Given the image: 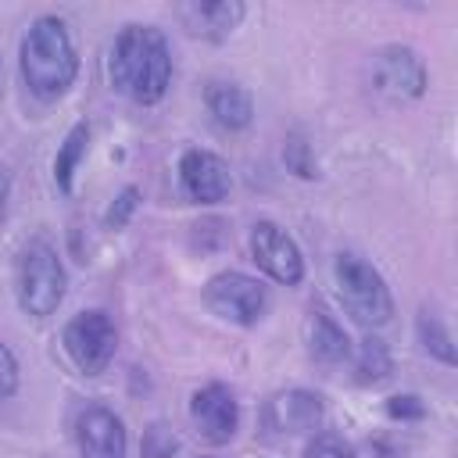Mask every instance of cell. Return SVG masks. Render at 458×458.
Here are the masks:
<instances>
[{
	"label": "cell",
	"mask_w": 458,
	"mask_h": 458,
	"mask_svg": "<svg viewBox=\"0 0 458 458\" xmlns=\"http://www.w3.org/2000/svg\"><path fill=\"white\" fill-rule=\"evenodd\" d=\"M111 82L136 104H157L172 82V50L161 29L125 25L111 47Z\"/></svg>",
	"instance_id": "1"
},
{
	"label": "cell",
	"mask_w": 458,
	"mask_h": 458,
	"mask_svg": "<svg viewBox=\"0 0 458 458\" xmlns=\"http://www.w3.org/2000/svg\"><path fill=\"white\" fill-rule=\"evenodd\" d=\"M21 79L25 86L39 97V100H57L68 93V86L79 75V57L72 47V36L64 29L61 18L43 14L29 25L25 39H21Z\"/></svg>",
	"instance_id": "2"
},
{
	"label": "cell",
	"mask_w": 458,
	"mask_h": 458,
	"mask_svg": "<svg viewBox=\"0 0 458 458\" xmlns=\"http://www.w3.org/2000/svg\"><path fill=\"white\" fill-rule=\"evenodd\" d=\"M64 286H68V276H64V265L54 243L43 236H32L18 250V261H14V293H18L21 311L32 318L54 315L57 304L64 301Z\"/></svg>",
	"instance_id": "3"
},
{
	"label": "cell",
	"mask_w": 458,
	"mask_h": 458,
	"mask_svg": "<svg viewBox=\"0 0 458 458\" xmlns=\"http://www.w3.org/2000/svg\"><path fill=\"white\" fill-rule=\"evenodd\" d=\"M333 276H336V290H340V301L347 308V315L361 326H386L390 315H394V297L386 290V279L358 254L344 250L336 254V265H333Z\"/></svg>",
	"instance_id": "4"
},
{
	"label": "cell",
	"mask_w": 458,
	"mask_h": 458,
	"mask_svg": "<svg viewBox=\"0 0 458 458\" xmlns=\"http://www.w3.org/2000/svg\"><path fill=\"white\" fill-rule=\"evenodd\" d=\"M61 344H64V351H68V358L75 361L79 372L100 376V372L111 365V358H114L118 329H114V322H111L107 311H97V308H93V311H79V315L64 326Z\"/></svg>",
	"instance_id": "5"
},
{
	"label": "cell",
	"mask_w": 458,
	"mask_h": 458,
	"mask_svg": "<svg viewBox=\"0 0 458 458\" xmlns=\"http://www.w3.org/2000/svg\"><path fill=\"white\" fill-rule=\"evenodd\" d=\"M204 304L233 326H254L268 308V293L247 272H218L204 286Z\"/></svg>",
	"instance_id": "6"
},
{
	"label": "cell",
	"mask_w": 458,
	"mask_h": 458,
	"mask_svg": "<svg viewBox=\"0 0 458 458\" xmlns=\"http://www.w3.org/2000/svg\"><path fill=\"white\" fill-rule=\"evenodd\" d=\"M250 258L258 261V268L268 279H276L283 286H297L304 279L301 247L276 222H254V229H250Z\"/></svg>",
	"instance_id": "7"
},
{
	"label": "cell",
	"mask_w": 458,
	"mask_h": 458,
	"mask_svg": "<svg viewBox=\"0 0 458 458\" xmlns=\"http://www.w3.org/2000/svg\"><path fill=\"white\" fill-rule=\"evenodd\" d=\"M372 89L390 100H415L426 89V64L411 47H383L372 57Z\"/></svg>",
	"instance_id": "8"
},
{
	"label": "cell",
	"mask_w": 458,
	"mask_h": 458,
	"mask_svg": "<svg viewBox=\"0 0 458 458\" xmlns=\"http://www.w3.org/2000/svg\"><path fill=\"white\" fill-rule=\"evenodd\" d=\"M190 419L208 444H229L240 426L236 394L222 383H208L190 397Z\"/></svg>",
	"instance_id": "9"
},
{
	"label": "cell",
	"mask_w": 458,
	"mask_h": 458,
	"mask_svg": "<svg viewBox=\"0 0 458 458\" xmlns=\"http://www.w3.org/2000/svg\"><path fill=\"white\" fill-rule=\"evenodd\" d=\"M179 182H182V193L197 204H218L225 200L229 186H233V175H229V165L211 154V150H186L179 157Z\"/></svg>",
	"instance_id": "10"
},
{
	"label": "cell",
	"mask_w": 458,
	"mask_h": 458,
	"mask_svg": "<svg viewBox=\"0 0 458 458\" xmlns=\"http://www.w3.org/2000/svg\"><path fill=\"white\" fill-rule=\"evenodd\" d=\"M75 444L82 458H125V426L104 404H86L75 419Z\"/></svg>",
	"instance_id": "11"
},
{
	"label": "cell",
	"mask_w": 458,
	"mask_h": 458,
	"mask_svg": "<svg viewBox=\"0 0 458 458\" xmlns=\"http://www.w3.org/2000/svg\"><path fill=\"white\" fill-rule=\"evenodd\" d=\"M326 408L311 390H283L265 404V426L272 433H308L318 429Z\"/></svg>",
	"instance_id": "12"
},
{
	"label": "cell",
	"mask_w": 458,
	"mask_h": 458,
	"mask_svg": "<svg viewBox=\"0 0 458 458\" xmlns=\"http://www.w3.org/2000/svg\"><path fill=\"white\" fill-rule=\"evenodd\" d=\"M243 14H247V7L236 0H197V4L179 7L182 25L204 39H225L243 21Z\"/></svg>",
	"instance_id": "13"
},
{
	"label": "cell",
	"mask_w": 458,
	"mask_h": 458,
	"mask_svg": "<svg viewBox=\"0 0 458 458\" xmlns=\"http://www.w3.org/2000/svg\"><path fill=\"white\" fill-rule=\"evenodd\" d=\"M304 344H308V354L322 365H340L347 361L351 354V340L347 333L340 329V322L333 315H326L322 308H311L308 318H304Z\"/></svg>",
	"instance_id": "14"
},
{
	"label": "cell",
	"mask_w": 458,
	"mask_h": 458,
	"mask_svg": "<svg viewBox=\"0 0 458 458\" xmlns=\"http://www.w3.org/2000/svg\"><path fill=\"white\" fill-rule=\"evenodd\" d=\"M204 100H208V111L215 114V122L222 129H247L254 118V100L236 82H211Z\"/></svg>",
	"instance_id": "15"
},
{
	"label": "cell",
	"mask_w": 458,
	"mask_h": 458,
	"mask_svg": "<svg viewBox=\"0 0 458 458\" xmlns=\"http://www.w3.org/2000/svg\"><path fill=\"white\" fill-rule=\"evenodd\" d=\"M86 143H89V125L86 122L72 125V132L64 136V143H61V150L54 157V182H57L61 193H72V175H75V168H79V161L86 154Z\"/></svg>",
	"instance_id": "16"
},
{
	"label": "cell",
	"mask_w": 458,
	"mask_h": 458,
	"mask_svg": "<svg viewBox=\"0 0 458 458\" xmlns=\"http://www.w3.org/2000/svg\"><path fill=\"white\" fill-rule=\"evenodd\" d=\"M354 369H358V379L361 383H379L394 372V358H390V347L379 340V336H365L358 344V354H354Z\"/></svg>",
	"instance_id": "17"
},
{
	"label": "cell",
	"mask_w": 458,
	"mask_h": 458,
	"mask_svg": "<svg viewBox=\"0 0 458 458\" xmlns=\"http://www.w3.org/2000/svg\"><path fill=\"white\" fill-rule=\"evenodd\" d=\"M419 340H422V347L429 351V354H437L440 361H454V347H451V336L444 333V326L437 322V315H429V311H419Z\"/></svg>",
	"instance_id": "18"
},
{
	"label": "cell",
	"mask_w": 458,
	"mask_h": 458,
	"mask_svg": "<svg viewBox=\"0 0 458 458\" xmlns=\"http://www.w3.org/2000/svg\"><path fill=\"white\" fill-rule=\"evenodd\" d=\"M175 451H179V437L165 422H150L143 429V440H140L143 458H175Z\"/></svg>",
	"instance_id": "19"
},
{
	"label": "cell",
	"mask_w": 458,
	"mask_h": 458,
	"mask_svg": "<svg viewBox=\"0 0 458 458\" xmlns=\"http://www.w3.org/2000/svg\"><path fill=\"white\" fill-rule=\"evenodd\" d=\"M304 458H358V454L347 440H340L333 433H315L304 447Z\"/></svg>",
	"instance_id": "20"
},
{
	"label": "cell",
	"mask_w": 458,
	"mask_h": 458,
	"mask_svg": "<svg viewBox=\"0 0 458 458\" xmlns=\"http://www.w3.org/2000/svg\"><path fill=\"white\" fill-rule=\"evenodd\" d=\"M18 383H21L18 358H14L11 347L0 340V401H4V397H14V394H18Z\"/></svg>",
	"instance_id": "21"
},
{
	"label": "cell",
	"mask_w": 458,
	"mask_h": 458,
	"mask_svg": "<svg viewBox=\"0 0 458 458\" xmlns=\"http://www.w3.org/2000/svg\"><path fill=\"white\" fill-rule=\"evenodd\" d=\"M136 204H140V190L125 186V190L118 193V200L111 204V211H107L104 225H107V229H122V225H125V218H129V215L136 211Z\"/></svg>",
	"instance_id": "22"
},
{
	"label": "cell",
	"mask_w": 458,
	"mask_h": 458,
	"mask_svg": "<svg viewBox=\"0 0 458 458\" xmlns=\"http://www.w3.org/2000/svg\"><path fill=\"white\" fill-rule=\"evenodd\" d=\"M283 157H286V165H290L297 175H304V179H311V175H315V165L308 161V143H304L301 136H290V143H286Z\"/></svg>",
	"instance_id": "23"
},
{
	"label": "cell",
	"mask_w": 458,
	"mask_h": 458,
	"mask_svg": "<svg viewBox=\"0 0 458 458\" xmlns=\"http://www.w3.org/2000/svg\"><path fill=\"white\" fill-rule=\"evenodd\" d=\"M386 411H390V419H422L426 415V404L415 394H394L386 401Z\"/></svg>",
	"instance_id": "24"
},
{
	"label": "cell",
	"mask_w": 458,
	"mask_h": 458,
	"mask_svg": "<svg viewBox=\"0 0 458 458\" xmlns=\"http://www.w3.org/2000/svg\"><path fill=\"white\" fill-rule=\"evenodd\" d=\"M7 197H11V172L0 165V218H4V211H7Z\"/></svg>",
	"instance_id": "25"
},
{
	"label": "cell",
	"mask_w": 458,
	"mask_h": 458,
	"mask_svg": "<svg viewBox=\"0 0 458 458\" xmlns=\"http://www.w3.org/2000/svg\"><path fill=\"white\" fill-rule=\"evenodd\" d=\"M0 97H4V64H0Z\"/></svg>",
	"instance_id": "26"
}]
</instances>
